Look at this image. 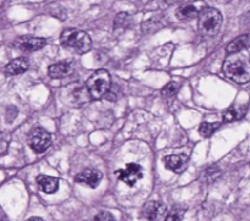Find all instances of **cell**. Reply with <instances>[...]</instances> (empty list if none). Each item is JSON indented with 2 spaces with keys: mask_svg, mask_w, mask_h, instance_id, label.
I'll return each mask as SVG.
<instances>
[{
  "mask_svg": "<svg viewBox=\"0 0 250 221\" xmlns=\"http://www.w3.org/2000/svg\"><path fill=\"white\" fill-rule=\"evenodd\" d=\"M61 45L77 54H85L92 48V39L84 31L67 28L60 36Z\"/></svg>",
  "mask_w": 250,
  "mask_h": 221,
  "instance_id": "obj_1",
  "label": "cell"
},
{
  "mask_svg": "<svg viewBox=\"0 0 250 221\" xmlns=\"http://www.w3.org/2000/svg\"><path fill=\"white\" fill-rule=\"evenodd\" d=\"M222 26V15L215 7H204L198 14V29L204 37H214Z\"/></svg>",
  "mask_w": 250,
  "mask_h": 221,
  "instance_id": "obj_2",
  "label": "cell"
},
{
  "mask_svg": "<svg viewBox=\"0 0 250 221\" xmlns=\"http://www.w3.org/2000/svg\"><path fill=\"white\" fill-rule=\"evenodd\" d=\"M224 73L237 83H247L250 80L249 64L244 56L233 55L224 63Z\"/></svg>",
  "mask_w": 250,
  "mask_h": 221,
  "instance_id": "obj_3",
  "label": "cell"
},
{
  "mask_svg": "<svg viewBox=\"0 0 250 221\" xmlns=\"http://www.w3.org/2000/svg\"><path fill=\"white\" fill-rule=\"evenodd\" d=\"M111 80L106 70H98L89 76L87 81V90L92 99H102L110 89Z\"/></svg>",
  "mask_w": 250,
  "mask_h": 221,
  "instance_id": "obj_4",
  "label": "cell"
},
{
  "mask_svg": "<svg viewBox=\"0 0 250 221\" xmlns=\"http://www.w3.org/2000/svg\"><path fill=\"white\" fill-rule=\"evenodd\" d=\"M51 144V136L46 130L36 127L28 136V146L36 153H44Z\"/></svg>",
  "mask_w": 250,
  "mask_h": 221,
  "instance_id": "obj_5",
  "label": "cell"
},
{
  "mask_svg": "<svg viewBox=\"0 0 250 221\" xmlns=\"http://www.w3.org/2000/svg\"><path fill=\"white\" fill-rule=\"evenodd\" d=\"M116 175L120 181L128 185L129 187H133L142 177H143V169L139 164L129 163L127 164L126 168L116 171Z\"/></svg>",
  "mask_w": 250,
  "mask_h": 221,
  "instance_id": "obj_6",
  "label": "cell"
},
{
  "mask_svg": "<svg viewBox=\"0 0 250 221\" xmlns=\"http://www.w3.org/2000/svg\"><path fill=\"white\" fill-rule=\"evenodd\" d=\"M103 175L100 171L93 170V169H87L84 171H81L80 174L75 176V182L85 185L90 188H97L99 182L102 181Z\"/></svg>",
  "mask_w": 250,
  "mask_h": 221,
  "instance_id": "obj_7",
  "label": "cell"
},
{
  "mask_svg": "<svg viewBox=\"0 0 250 221\" xmlns=\"http://www.w3.org/2000/svg\"><path fill=\"white\" fill-rule=\"evenodd\" d=\"M46 45V41L41 37H23L17 41V46L21 51L31 53V51L41 50Z\"/></svg>",
  "mask_w": 250,
  "mask_h": 221,
  "instance_id": "obj_8",
  "label": "cell"
},
{
  "mask_svg": "<svg viewBox=\"0 0 250 221\" xmlns=\"http://www.w3.org/2000/svg\"><path fill=\"white\" fill-rule=\"evenodd\" d=\"M164 164H165L166 169L173 171V173H182L187 168L188 156L185 154L167 155L164 158Z\"/></svg>",
  "mask_w": 250,
  "mask_h": 221,
  "instance_id": "obj_9",
  "label": "cell"
},
{
  "mask_svg": "<svg viewBox=\"0 0 250 221\" xmlns=\"http://www.w3.org/2000/svg\"><path fill=\"white\" fill-rule=\"evenodd\" d=\"M29 67V61L26 58H17L15 60L10 61L5 66V73L7 76H16L26 72Z\"/></svg>",
  "mask_w": 250,
  "mask_h": 221,
  "instance_id": "obj_10",
  "label": "cell"
},
{
  "mask_svg": "<svg viewBox=\"0 0 250 221\" xmlns=\"http://www.w3.org/2000/svg\"><path fill=\"white\" fill-rule=\"evenodd\" d=\"M37 185H38L39 190L43 191L44 193H55L59 190V180L53 176L46 175H39L37 177Z\"/></svg>",
  "mask_w": 250,
  "mask_h": 221,
  "instance_id": "obj_11",
  "label": "cell"
},
{
  "mask_svg": "<svg viewBox=\"0 0 250 221\" xmlns=\"http://www.w3.org/2000/svg\"><path fill=\"white\" fill-rule=\"evenodd\" d=\"M165 213V207L159 202H149L144 205L143 214L144 218H146L149 221H156L161 215Z\"/></svg>",
  "mask_w": 250,
  "mask_h": 221,
  "instance_id": "obj_12",
  "label": "cell"
},
{
  "mask_svg": "<svg viewBox=\"0 0 250 221\" xmlns=\"http://www.w3.org/2000/svg\"><path fill=\"white\" fill-rule=\"evenodd\" d=\"M198 14H199V11H198L197 6L194 4L181 5L177 11H176V16L181 21H189V20L195 19Z\"/></svg>",
  "mask_w": 250,
  "mask_h": 221,
  "instance_id": "obj_13",
  "label": "cell"
},
{
  "mask_svg": "<svg viewBox=\"0 0 250 221\" xmlns=\"http://www.w3.org/2000/svg\"><path fill=\"white\" fill-rule=\"evenodd\" d=\"M249 46V36L248 34H243V36L238 37V38L233 39L231 43H229L227 45L226 51L227 54H231V55H234V54L239 53V51L244 50V49H248Z\"/></svg>",
  "mask_w": 250,
  "mask_h": 221,
  "instance_id": "obj_14",
  "label": "cell"
},
{
  "mask_svg": "<svg viewBox=\"0 0 250 221\" xmlns=\"http://www.w3.org/2000/svg\"><path fill=\"white\" fill-rule=\"evenodd\" d=\"M71 72V65L68 63H56L49 66V76L51 78H63Z\"/></svg>",
  "mask_w": 250,
  "mask_h": 221,
  "instance_id": "obj_15",
  "label": "cell"
},
{
  "mask_svg": "<svg viewBox=\"0 0 250 221\" xmlns=\"http://www.w3.org/2000/svg\"><path fill=\"white\" fill-rule=\"evenodd\" d=\"M247 112V107H231L227 109L224 114V121L225 122H232L234 120H238L244 116Z\"/></svg>",
  "mask_w": 250,
  "mask_h": 221,
  "instance_id": "obj_16",
  "label": "cell"
},
{
  "mask_svg": "<svg viewBox=\"0 0 250 221\" xmlns=\"http://www.w3.org/2000/svg\"><path fill=\"white\" fill-rule=\"evenodd\" d=\"M220 125H221L220 122H203L199 126V133L205 138L211 137L215 133V131L219 129Z\"/></svg>",
  "mask_w": 250,
  "mask_h": 221,
  "instance_id": "obj_17",
  "label": "cell"
},
{
  "mask_svg": "<svg viewBox=\"0 0 250 221\" xmlns=\"http://www.w3.org/2000/svg\"><path fill=\"white\" fill-rule=\"evenodd\" d=\"M186 210L180 207H175L167 215H166L165 221H182L185 217Z\"/></svg>",
  "mask_w": 250,
  "mask_h": 221,
  "instance_id": "obj_18",
  "label": "cell"
},
{
  "mask_svg": "<svg viewBox=\"0 0 250 221\" xmlns=\"http://www.w3.org/2000/svg\"><path fill=\"white\" fill-rule=\"evenodd\" d=\"M129 22H131L129 15L126 14V12H121V14L117 15L116 19H115V27H116V28H126L129 24Z\"/></svg>",
  "mask_w": 250,
  "mask_h": 221,
  "instance_id": "obj_19",
  "label": "cell"
},
{
  "mask_svg": "<svg viewBox=\"0 0 250 221\" xmlns=\"http://www.w3.org/2000/svg\"><path fill=\"white\" fill-rule=\"evenodd\" d=\"M178 90V83L177 82H170L165 86V87L161 89V94L163 97L166 98H171L177 93Z\"/></svg>",
  "mask_w": 250,
  "mask_h": 221,
  "instance_id": "obj_20",
  "label": "cell"
},
{
  "mask_svg": "<svg viewBox=\"0 0 250 221\" xmlns=\"http://www.w3.org/2000/svg\"><path fill=\"white\" fill-rule=\"evenodd\" d=\"M10 137L6 133H0V154L4 153L7 149V144H9Z\"/></svg>",
  "mask_w": 250,
  "mask_h": 221,
  "instance_id": "obj_21",
  "label": "cell"
},
{
  "mask_svg": "<svg viewBox=\"0 0 250 221\" xmlns=\"http://www.w3.org/2000/svg\"><path fill=\"white\" fill-rule=\"evenodd\" d=\"M93 221H115V218L112 217L110 213L102 212V213H99V214L95 215Z\"/></svg>",
  "mask_w": 250,
  "mask_h": 221,
  "instance_id": "obj_22",
  "label": "cell"
},
{
  "mask_svg": "<svg viewBox=\"0 0 250 221\" xmlns=\"http://www.w3.org/2000/svg\"><path fill=\"white\" fill-rule=\"evenodd\" d=\"M0 221H10L9 218L4 214V212H2V210H0Z\"/></svg>",
  "mask_w": 250,
  "mask_h": 221,
  "instance_id": "obj_23",
  "label": "cell"
},
{
  "mask_svg": "<svg viewBox=\"0 0 250 221\" xmlns=\"http://www.w3.org/2000/svg\"><path fill=\"white\" fill-rule=\"evenodd\" d=\"M27 221H44L42 218H38V217H32L29 218V219H27Z\"/></svg>",
  "mask_w": 250,
  "mask_h": 221,
  "instance_id": "obj_24",
  "label": "cell"
}]
</instances>
